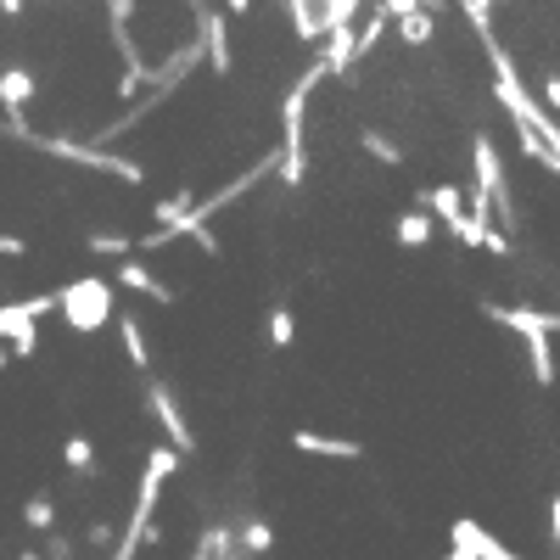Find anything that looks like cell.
Returning <instances> with one entry per match:
<instances>
[{
	"instance_id": "obj_1",
	"label": "cell",
	"mask_w": 560,
	"mask_h": 560,
	"mask_svg": "<svg viewBox=\"0 0 560 560\" xmlns=\"http://www.w3.org/2000/svg\"><path fill=\"white\" fill-rule=\"evenodd\" d=\"M488 319H499V325H510V331H522V337H527V348H533V376H538V387H549V382H555V353H549V337H560V314L488 303Z\"/></svg>"
},
{
	"instance_id": "obj_2",
	"label": "cell",
	"mask_w": 560,
	"mask_h": 560,
	"mask_svg": "<svg viewBox=\"0 0 560 560\" xmlns=\"http://www.w3.org/2000/svg\"><path fill=\"white\" fill-rule=\"evenodd\" d=\"M113 314V287L107 280H79V287L62 292V319L73 325V331H102Z\"/></svg>"
},
{
	"instance_id": "obj_3",
	"label": "cell",
	"mask_w": 560,
	"mask_h": 560,
	"mask_svg": "<svg viewBox=\"0 0 560 560\" xmlns=\"http://www.w3.org/2000/svg\"><path fill=\"white\" fill-rule=\"evenodd\" d=\"M147 404H152V415L163 420V432H168V448H174V454H179V448H191V427H185V415L174 409V398H168V387H163L158 376L147 382Z\"/></svg>"
},
{
	"instance_id": "obj_4",
	"label": "cell",
	"mask_w": 560,
	"mask_h": 560,
	"mask_svg": "<svg viewBox=\"0 0 560 560\" xmlns=\"http://www.w3.org/2000/svg\"><path fill=\"white\" fill-rule=\"evenodd\" d=\"M432 230H438V219H432L427 208H415V213H404V219L393 224V236H398L404 247H432Z\"/></svg>"
},
{
	"instance_id": "obj_5",
	"label": "cell",
	"mask_w": 560,
	"mask_h": 560,
	"mask_svg": "<svg viewBox=\"0 0 560 560\" xmlns=\"http://www.w3.org/2000/svg\"><path fill=\"white\" fill-rule=\"evenodd\" d=\"M118 287H129V292H140V298H158V303H168V287H163V280H158L147 264H135V258L118 269Z\"/></svg>"
},
{
	"instance_id": "obj_6",
	"label": "cell",
	"mask_w": 560,
	"mask_h": 560,
	"mask_svg": "<svg viewBox=\"0 0 560 560\" xmlns=\"http://www.w3.org/2000/svg\"><path fill=\"white\" fill-rule=\"evenodd\" d=\"M28 96H34V79H28L23 68H7V73H0V102L12 107V118L28 107Z\"/></svg>"
},
{
	"instance_id": "obj_7",
	"label": "cell",
	"mask_w": 560,
	"mask_h": 560,
	"mask_svg": "<svg viewBox=\"0 0 560 560\" xmlns=\"http://www.w3.org/2000/svg\"><path fill=\"white\" fill-rule=\"evenodd\" d=\"M303 454H331V459H359V443H342V438H319V432H298L292 438Z\"/></svg>"
},
{
	"instance_id": "obj_8",
	"label": "cell",
	"mask_w": 560,
	"mask_h": 560,
	"mask_svg": "<svg viewBox=\"0 0 560 560\" xmlns=\"http://www.w3.org/2000/svg\"><path fill=\"white\" fill-rule=\"evenodd\" d=\"M118 337H124V353L140 364V370H152V353H147V337H140V325H135V314H124L118 319Z\"/></svg>"
},
{
	"instance_id": "obj_9",
	"label": "cell",
	"mask_w": 560,
	"mask_h": 560,
	"mask_svg": "<svg viewBox=\"0 0 560 560\" xmlns=\"http://www.w3.org/2000/svg\"><path fill=\"white\" fill-rule=\"evenodd\" d=\"M292 331H298L292 308H275V314H269V342H275V348H292Z\"/></svg>"
},
{
	"instance_id": "obj_10",
	"label": "cell",
	"mask_w": 560,
	"mask_h": 560,
	"mask_svg": "<svg viewBox=\"0 0 560 560\" xmlns=\"http://www.w3.org/2000/svg\"><path fill=\"white\" fill-rule=\"evenodd\" d=\"M68 465H73V471H90V465H96V448H90V438H68Z\"/></svg>"
},
{
	"instance_id": "obj_11",
	"label": "cell",
	"mask_w": 560,
	"mask_h": 560,
	"mask_svg": "<svg viewBox=\"0 0 560 560\" xmlns=\"http://www.w3.org/2000/svg\"><path fill=\"white\" fill-rule=\"evenodd\" d=\"M242 544H247V560H253V555H264V549L275 544V533H269V522H253V527L242 533Z\"/></svg>"
},
{
	"instance_id": "obj_12",
	"label": "cell",
	"mask_w": 560,
	"mask_h": 560,
	"mask_svg": "<svg viewBox=\"0 0 560 560\" xmlns=\"http://www.w3.org/2000/svg\"><path fill=\"white\" fill-rule=\"evenodd\" d=\"M28 527H51V504H45V499L28 504Z\"/></svg>"
},
{
	"instance_id": "obj_13",
	"label": "cell",
	"mask_w": 560,
	"mask_h": 560,
	"mask_svg": "<svg viewBox=\"0 0 560 560\" xmlns=\"http://www.w3.org/2000/svg\"><path fill=\"white\" fill-rule=\"evenodd\" d=\"M549 538H555V555H560V493L549 499Z\"/></svg>"
},
{
	"instance_id": "obj_14",
	"label": "cell",
	"mask_w": 560,
	"mask_h": 560,
	"mask_svg": "<svg viewBox=\"0 0 560 560\" xmlns=\"http://www.w3.org/2000/svg\"><path fill=\"white\" fill-rule=\"evenodd\" d=\"M544 102L560 113V73H549V79H544Z\"/></svg>"
},
{
	"instance_id": "obj_15",
	"label": "cell",
	"mask_w": 560,
	"mask_h": 560,
	"mask_svg": "<svg viewBox=\"0 0 560 560\" xmlns=\"http://www.w3.org/2000/svg\"><path fill=\"white\" fill-rule=\"evenodd\" d=\"M0 370H7V348H0Z\"/></svg>"
}]
</instances>
